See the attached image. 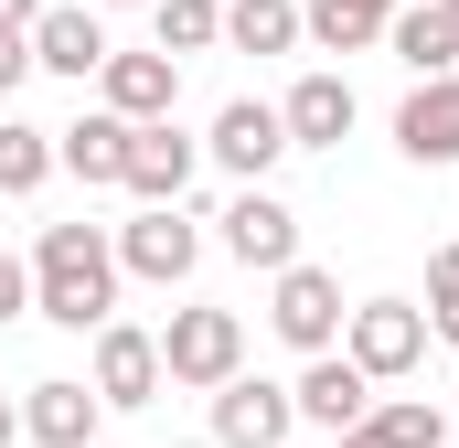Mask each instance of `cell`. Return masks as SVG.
I'll list each match as a JSON object with an SVG mask.
<instances>
[{
  "label": "cell",
  "mask_w": 459,
  "mask_h": 448,
  "mask_svg": "<svg viewBox=\"0 0 459 448\" xmlns=\"http://www.w3.org/2000/svg\"><path fill=\"white\" fill-rule=\"evenodd\" d=\"M395 150L417 171H459V75H417V97L395 108Z\"/></svg>",
  "instance_id": "cell-11"
},
{
  "label": "cell",
  "mask_w": 459,
  "mask_h": 448,
  "mask_svg": "<svg viewBox=\"0 0 459 448\" xmlns=\"http://www.w3.org/2000/svg\"><path fill=\"white\" fill-rule=\"evenodd\" d=\"M11 438H22V406H11V395H0V448H11Z\"/></svg>",
  "instance_id": "cell-28"
},
{
  "label": "cell",
  "mask_w": 459,
  "mask_h": 448,
  "mask_svg": "<svg viewBox=\"0 0 459 448\" xmlns=\"http://www.w3.org/2000/svg\"><path fill=\"white\" fill-rule=\"evenodd\" d=\"M289 427H299V395L289 384H267L246 363L214 384V448H289Z\"/></svg>",
  "instance_id": "cell-4"
},
{
  "label": "cell",
  "mask_w": 459,
  "mask_h": 448,
  "mask_svg": "<svg viewBox=\"0 0 459 448\" xmlns=\"http://www.w3.org/2000/svg\"><path fill=\"white\" fill-rule=\"evenodd\" d=\"M278 117H289V150H342L352 139V75H299L278 97Z\"/></svg>",
  "instance_id": "cell-17"
},
{
  "label": "cell",
  "mask_w": 459,
  "mask_h": 448,
  "mask_svg": "<svg viewBox=\"0 0 459 448\" xmlns=\"http://www.w3.org/2000/svg\"><path fill=\"white\" fill-rule=\"evenodd\" d=\"M342 448H449V417L428 395H395V406H363L342 427Z\"/></svg>",
  "instance_id": "cell-19"
},
{
  "label": "cell",
  "mask_w": 459,
  "mask_h": 448,
  "mask_svg": "<svg viewBox=\"0 0 459 448\" xmlns=\"http://www.w3.org/2000/svg\"><path fill=\"white\" fill-rule=\"evenodd\" d=\"M150 32H160V54H214L225 43V0H150Z\"/></svg>",
  "instance_id": "cell-22"
},
{
  "label": "cell",
  "mask_w": 459,
  "mask_h": 448,
  "mask_svg": "<svg viewBox=\"0 0 459 448\" xmlns=\"http://www.w3.org/2000/svg\"><path fill=\"white\" fill-rule=\"evenodd\" d=\"M225 43L235 54H289L299 43V0H225Z\"/></svg>",
  "instance_id": "cell-21"
},
{
  "label": "cell",
  "mask_w": 459,
  "mask_h": 448,
  "mask_svg": "<svg viewBox=\"0 0 459 448\" xmlns=\"http://www.w3.org/2000/svg\"><path fill=\"white\" fill-rule=\"evenodd\" d=\"M204 256V235L182 203H139V224H117V278H150V289H182Z\"/></svg>",
  "instance_id": "cell-5"
},
{
  "label": "cell",
  "mask_w": 459,
  "mask_h": 448,
  "mask_svg": "<svg viewBox=\"0 0 459 448\" xmlns=\"http://www.w3.org/2000/svg\"><path fill=\"white\" fill-rule=\"evenodd\" d=\"M385 43H395L406 75H459V11H449V0H395Z\"/></svg>",
  "instance_id": "cell-15"
},
{
  "label": "cell",
  "mask_w": 459,
  "mask_h": 448,
  "mask_svg": "<svg viewBox=\"0 0 459 448\" xmlns=\"http://www.w3.org/2000/svg\"><path fill=\"white\" fill-rule=\"evenodd\" d=\"M97 417H108V395H97V384L43 374V384H32V406H22V438H43V448H97Z\"/></svg>",
  "instance_id": "cell-13"
},
{
  "label": "cell",
  "mask_w": 459,
  "mask_h": 448,
  "mask_svg": "<svg viewBox=\"0 0 459 448\" xmlns=\"http://www.w3.org/2000/svg\"><path fill=\"white\" fill-rule=\"evenodd\" d=\"M32 310H43L54 332L117 321V246L97 224H43V246H32Z\"/></svg>",
  "instance_id": "cell-1"
},
{
  "label": "cell",
  "mask_w": 459,
  "mask_h": 448,
  "mask_svg": "<svg viewBox=\"0 0 459 448\" xmlns=\"http://www.w3.org/2000/svg\"><path fill=\"white\" fill-rule=\"evenodd\" d=\"M267 332L289 341V352H332L342 341V278L332 267H278V299H267Z\"/></svg>",
  "instance_id": "cell-6"
},
{
  "label": "cell",
  "mask_w": 459,
  "mask_h": 448,
  "mask_svg": "<svg viewBox=\"0 0 459 448\" xmlns=\"http://www.w3.org/2000/svg\"><path fill=\"white\" fill-rule=\"evenodd\" d=\"M43 182H54V128L0 117V203H22V193H43Z\"/></svg>",
  "instance_id": "cell-20"
},
{
  "label": "cell",
  "mask_w": 459,
  "mask_h": 448,
  "mask_svg": "<svg viewBox=\"0 0 459 448\" xmlns=\"http://www.w3.org/2000/svg\"><path fill=\"white\" fill-rule=\"evenodd\" d=\"M22 75H32V32H0V97H11Z\"/></svg>",
  "instance_id": "cell-26"
},
{
  "label": "cell",
  "mask_w": 459,
  "mask_h": 448,
  "mask_svg": "<svg viewBox=\"0 0 459 448\" xmlns=\"http://www.w3.org/2000/svg\"><path fill=\"white\" fill-rule=\"evenodd\" d=\"M32 65L86 86V75L108 65V22H97V0H43V11H32Z\"/></svg>",
  "instance_id": "cell-10"
},
{
  "label": "cell",
  "mask_w": 459,
  "mask_h": 448,
  "mask_svg": "<svg viewBox=\"0 0 459 448\" xmlns=\"http://www.w3.org/2000/svg\"><path fill=\"white\" fill-rule=\"evenodd\" d=\"M449 11H459V0H449Z\"/></svg>",
  "instance_id": "cell-32"
},
{
  "label": "cell",
  "mask_w": 459,
  "mask_h": 448,
  "mask_svg": "<svg viewBox=\"0 0 459 448\" xmlns=\"http://www.w3.org/2000/svg\"><path fill=\"white\" fill-rule=\"evenodd\" d=\"M342 352L374 384H395V374L428 363V310H417V299H363V310H342Z\"/></svg>",
  "instance_id": "cell-2"
},
{
  "label": "cell",
  "mask_w": 459,
  "mask_h": 448,
  "mask_svg": "<svg viewBox=\"0 0 459 448\" xmlns=\"http://www.w3.org/2000/svg\"><path fill=\"white\" fill-rule=\"evenodd\" d=\"M299 32H310L321 54H363V43H385V11H363V0H310Z\"/></svg>",
  "instance_id": "cell-23"
},
{
  "label": "cell",
  "mask_w": 459,
  "mask_h": 448,
  "mask_svg": "<svg viewBox=\"0 0 459 448\" xmlns=\"http://www.w3.org/2000/svg\"><path fill=\"white\" fill-rule=\"evenodd\" d=\"M193 139L171 128V117H128V171H117V193H139V203H182L193 193Z\"/></svg>",
  "instance_id": "cell-7"
},
{
  "label": "cell",
  "mask_w": 459,
  "mask_h": 448,
  "mask_svg": "<svg viewBox=\"0 0 459 448\" xmlns=\"http://www.w3.org/2000/svg\"><path fill=\"white\" fill-rule=\"evenodd\" d=\"M97 11H150V0H97Z\"/></svg>",
  "instance_id": "cell-29"
},
{
  "label": "cell",
  "mask_w": 459,
  "mask_h": 448,
  "mask_svg": "<svg viewBox=\"0 0 459 448\" xmlns=\"http://www.w3.org/2000/svg\"><path fill=\"white\" fill-rule=\"evenodd\" d=\"M225 256H235V267H267V278H278V267L299 256V214H289L267 182H246V193L225 203Z\"/></svg>",
  "instance_id": "cell-9"
},
{
  "label": "cell",
  "mask_w": 459,
  "mask_h": 448,
  "mask_svg": "<svg viewBox=\"0 0 459 448\" xmlns=\"http://www.w3.org/2000/svg\"><path fill=\"white\" fill-rule=\"evenodd\" d=\"M160 384H171V374H160V332L97 321V395H108V417H139Z\"/></svg>",
  "instance_id": "cell-8"
},
{
  "label": "cell",
  "mask_w": 459,
  "mask_h": 448,
  "mask_svg": "<svg viewBox=\"0 0 459 448\" xmlns=\"http://www.w3.org/2000/svg\"><path fill=\"white\" fill-rule=\"evenodd\" d=\"M22 310H32V267H22V256H11V246H0V332H11V321H22Z\"/></svg>",
  "instance_id": "cell-25"
},
{
  "label": "cell",
  "mask_w": 459,
  "mask_h": 448,
  "mask_svg": "<svg viewBox=\"0 0 459 448\" xmlns=\"http://www.w3.org/2000/svg\"><path fill=\"white\" fill-rule=\"evenodd\" d=\"M97 97H108L117 117H171V97H182V54H108L97 65Z\"/></svg>",
  "instance_id": "cell-14"
},
{
  "label": "cell",
  "mask_w": 459,
  "mask_h": 448,
  "mask_svg": "<svg viewBox=\"0 0 459 448\" xmlns=\"http://www.w3.org/2000/svg\"><path fill=\"white\" fill-rule=\"evenodd\" d=\"M182 448H214V438H182Z\"/></svg>",
  "instance_id": "cell-31"
},
{
  "label": "cell",
  "mask_w": 459,
  "mask_h": 448,
  "mask_svg": "<svg viewBox=\"0 0 459 448\" xmlns=\"http://www.w3.org/2000/svg\"><path fill=\"white\" fill-rule=\"evenodd\" d=\"M204 150H214V160H225L235 182H267V171H278V160H289V117L267 108V97H235V108L214 117V139H204Z\"/></svg>",
  "instance_id": "cell-12"
},
{
  "label": "cell",
  "mask_w": 459,
  "mask_h": 448,
  "mask_svg": "<svg viewBox=\"0 0 459 448\" xmlns=\"http://www.w3.org/2000/svg\"><path fill=\"white\" fill-rule=\"evenodd\" d=\"M289 395H299V417H310V427H332V438H342L352 417L374 406V374H363L352 352H310V374H299Z\"/></svg>",
  "instance_id": "cell-16"
},
{
  "label": "cell",
  "mask_w": 459,
  "mask_h": 448,
  "mask_svg": "<svg viewBox=\"0 0 459 448\" xmlns=\"http://www.w3.org/2000/svg\"><path fill=\"white\" fill-rule=\"evenodd\" d=\"M32 11H43V0H0V32H32Z\"/></svg>",
  "instance_id": "cell-27"
},
{
  "label": "cell",
  "mask_w": 459,
  "mask_h": 448,
  "mask_svg": "<svg viewBox=\"0 0 459 448\" xmlns=\"http://www.w3.org/2000/svg\"><path fill=\"white\" fill-rule=\"evenodd\" d=\"M428 341H449V352H459V235L428 256Z\"/></svg>",
  "instance_id": "cell-24"
},
{
  "label": "cell",
  "mask_w": 459,
  "mask_h": 448,
  "mask_svg": "<svg viewBox=\"0 0 459 448\" xmlns=\"http://www.w3.org/2000/svg\"><path fill=\"white\" fill-rule=\"evenodd\" d=\"M363 11H385V22H395V0H363Z\"/></svg>",
  "instance_id": "cell-30"
},
{
  "label": "cell",
  "mask_w": 459,
  "mask_h": 448,
  "mask_svg": "<svg viewBox=\"0 0 459 448\" xmlns=\"http://www.w3.org/2000/svg\"><path fill=\"white\" fill-rule=\"evenodd\" d=\"M54 171H75V182H117V171H128V117L97 108V117H75V128H54Z\"/></svg>",
  "instance_id": "cell-18"
},
{
  "label": "cell",
  "mask_w": 459,
  "mask_h": 448,
  "mask_svg": "<svg viewBox=\"0 0 459 448\" xmlns=\"http://www.w3.org/2000/svg\"><path fill=\"white\" fill-rule=\"evenodd\" d=\"M235 363H246V321H235V310H204V299L171 310V332H160V374H171V384H204V395H214Z\"/></svg>",
  "instance_id": "cell-3"
}]
</instances>
